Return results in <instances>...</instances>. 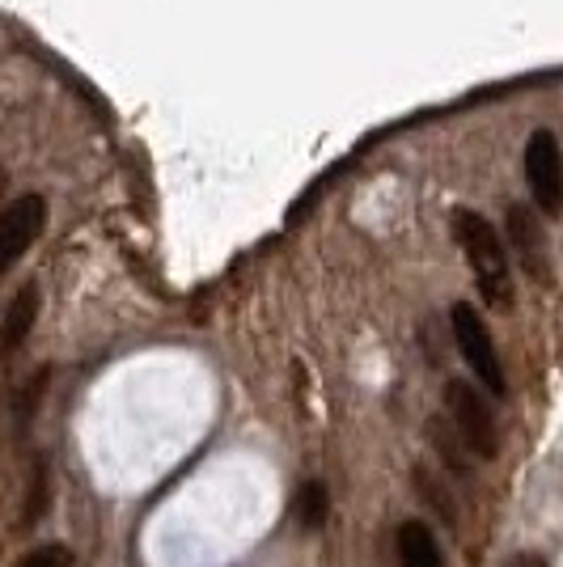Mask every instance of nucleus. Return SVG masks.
<instances>
[{"mask_svg":"<svg viewBox=\"0 0 563 567\" xmlns=\"http://www.w3.org/2000/svg\"><path fill=\"white\" fill-rule=\"evenodd\" d=\"M505 567H546V559L542 555H512Z\"/></svg>","mask_w":563,"mask_h":567,"instance_id":"4468645a","label":"nucleus"},{"mask_svg":"<svg viewBox=\"0 0 563 567\" xmlns=\"http://www.w3.org/2000/svg\"><path fill=\"white\" fill-rule=\"evenodd\" d=\"M429 440H432V449H436V458L445 461L454 475H470V449L462 445V436H457V428L445 419V415H432L429 419Z\"/></svg>","mask_w":563,"mask_h":567,"instance_id":"1a4fd4ad","label":"nucleus"},{"mask_svg":"<svg viewBox=\"0 0 563 567\" xmlns=\"http://www.w3.org/2000/svg\"><path fill=\"white\" fill-rule=\"evenodd\" d=\"M411 479H415V491H420V500H424V504H432V509H436V516H441L450 530H457V509H454V495H450V487L441 483L432 470H424V466H420Z\"/></svg>","mask_w":563,"mask_h":567,"instance_id":"9b49d317","label":"nucleus"},{"mask_svg":"<svg viewBox=\"0 0 563 567\" xmlns=\"http://www.w3.org/2000/svg\"><path fill=\"white\" fill-rule=\"evenodd\" d=\"M445 419L457 428L462 445L470 449V458H496L500 436H496V415L470 381H445Z\"/></svg>","mask_w":563,"mask_h":567,"instance_id":"f03ea898","label":"nucleus"},{"mask_svg":"<svg viewBox=\"0 0 563 567\" xmlns=\"http://www.w3.org/2000/svg\"><path fill=\"white\" fill-rule=\"evenodd\" d=\"M18 567H73V550L68 546H39V550H30L26 559Z\"/></svg>","mask_w":563,"mask_h":567,"instance_id":"ddd939ff","label":"nucleus"},{"mask_svg":"<svg viewBox=\"0 0 563 567\" xmlns=\"http://www.w3.org/2000/svg\"><path fill=\"white\" fill-rule=\"evenodd\" d=\"M454 238H457V246H462L470 271H475V280H479L483 297L491 301V305H500V309H509L512 305V271H509V250L500 242L496 225L483 217V212H475V208H457Z\"/></svg>","mask_w":563,"mask_h":567,"instance_id":"f257e3e1","label":"nucleus"},{"mask_svg":"<svg viewBox=\"0 0 563 567\" xmlns=\"http://www.w3.org/2000/svg\"><path fill=\"white\" fill-rule=\"evenodd\" d=\"M293 516H296V525L301 530H322L326 525V516H331V491L318 483V479H310V483H301L296 487V495H293Z\"/></svg>","mask_w":563,"mask_h":567,"instance_id":"9d476101","label":"nucleus"},{"mask_svg":"<svg viewBox=\"0 0 563 567\" xmlns=\"http://www.w3.org/2000/svg\"><path fill=\"white\" fill-rule=\"evenodd\" d=\"M39 318V288L26 284L18 297L9 301V309H4V323H0V351H13L26 344L30 326Z\"/></svg>","mask_w":563,"mask_h":567,"instance_id":"0eeeda50","label":"nucleus"},{"mask_svg":"<svg viewBox=\"0 0 563 567\" xmlns=\"http://www.w3.org/2000/svg\"><path fill=\"white\" fill-rule=\"evenodd\" d=\"M526 183L538 212H560L563 208V157L560 140L551 132H534L526 140Z\"/></svg>","mask_w":563,"mask_h":567,"instance_id":"20e7f679","label":"nucleus"},{"mask_svg":"<svg viewBox=\"0 0 563 567\" xmlns=\"http://www.w3.org/2000/svg\"><path fill=\"white\" fill-rule=\"evenodd\" d=\"M399 555L402 567H445L441 546H436V538H432V530L424 521H407L399 530Z\"/></svg>","mask_w":563,"mask_h":567,"instance_id":"6e6552de","label":"nucleus"},{"mask_svg":"<svg viewBox=\"0 0 563 567\" xmlns=\"http://www.w3.org/2000/svg\"><path fill=\"white\" fill-rule=\"evenodd\" d=\"M450 326H454V344L457 351H462V360L470 364V373H475L496 399H505V394H509V381H505L500 356H496V344H491V335H487V323L479 318V309L466 305V301H457L454 309H450Z\"/></svg>","mask_w":563,"mask_h":567,"instance_id":"7ed1b4c3","label":"nucleus"},{"mask_svg":"<svg viewBox=\"0 0 563 567\" xmlns=\"http://www.w3.org/2000/svg\"><path fill=\"white\" fill-rule=\"evenodd\" d=\"M43 225H47V204H43V195H22V199H13V204L0 212V271H9L26 254L30 246L39 242Z\"/></svg>","mask_w":563,"mask_h":567,"instance_id":"39448f33","label":"nucleus"},{"mask_svg":"<svg viewBox=\"0 0 563 567\" xmlns=\"http://www.w3.org/2000/svg\"><path fill=\"white\" fill-rule=\"evenodd\" d=\"M47 500H52V487H47V461H34V475H30V491H26V513H22V525H34L39 516L47 513Z\"/></svg>","mask_w":563,"mask_h":567,"instance_id":"f8f14e48","label":"nucleus"},{"mask_svg":"<svg viewBox=\"0 0 563 567\" xmlns=\"http://www.w3.org/2000/svg\"><path fill=\"white\" fill-rule=\"evenodd\" d=\"M509 238H512L517 259H521V268L530 271L534 280H546V275H551L546 233H542V225H538V217L526 208V204H512V208H509Z\"/></svg>","mask_w":563,"mask_h":567,"instance_id":"423d86ee","label":"nucleus"}]
</instances>
